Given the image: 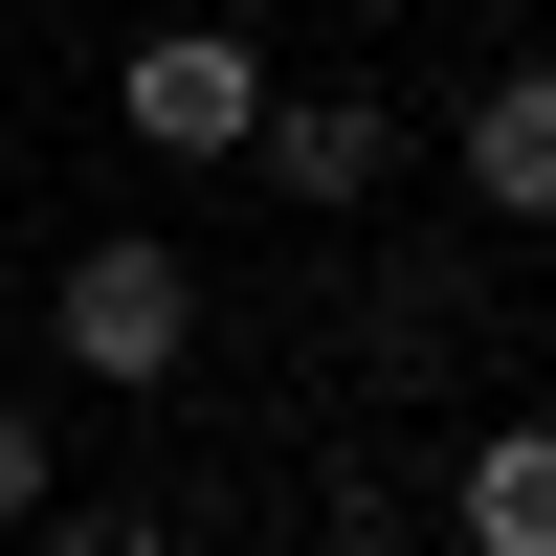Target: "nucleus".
Returning a JSON list of instances; mask_svg holds the SVG:
<instances>
[{"mask_svg":"<svg viewBox=\"0 0 556 556\" xmlns=\"http://www.w3.org/2000/svg\"><path fill=\"white\" fill-rule=\"evenodd\" d=\"M45 334H67V379H178V334H201V267H178V245H89L67 290H45Z\"/></svg>","mask_w":556,"mask_h":556,"instance_id":"1","label":"nucleus"},{"mask_svg":"<svg viewBox=\"0 0 556 556\" xmlns=\"http://www.w3.org/2000/svg\"><path fill=\"white\" fill-rule=\"evenodd\" d=\"M112 112H134V156H245V134H267V67H245L223 23H156Z\"/></svg>","mask_w":556,"mask_h":556,"instance_id":"2","label":"nucleus"},{"mask_svg":"<svg viewBox=\"0 0 556 556\" xmlns=\"http://www.w3.org/2000/svg\"><path fill=\"white\" fill-rule=\"evenodd\" d=\"M445 134H468V201L490 223H556V67H490Z\"/></svg>","mask_w":556,"mask_h":556,"instance_id":"3","label":"nucleus"},{"mask_svg":"<svg viewBox=\"0 0 556 556\" xmlns=\"http://www.w3.org/2000/svg\"><path fill=\"white\" fill-rule=\"evenodd\" d=\"M445 534L468 556H556V424H490L468 468H445Z\"/></svg>","mask_w":556,"mask_h":556,"instance_id":"4","label":"nucleus"},{"mask_svg":"<svg viewBox=\"0 0 556 556\" xmlns=\"http://www.w3.org/2000/svg\"><path fill=\"white\" fill-rule=\"evenodd\" d=\"M245 156L290 178V201H379V156H401V112H356V89H312V112H267Z\"/></svg>","mask_w":556,"mask_h":556,"instance_id":"5","label":"nucleus"},{"mask_svg":"<svg viewBox=\"0 0 556 556\" xmlns=\"http://www.w3.org/2000/svg\"><path fill=\"white\" fill-rule=\"evenodd\" d=\"M23 556H156V513H134V490H45Z\"/></svg>","mask_w":556,"mask_h":556,"instance_id":"6","label":"nucleus"},{"mask_svg":"<svg viewBox=\"0 0 556 556\" xmlns=\"http://www.w3.org/2000/svg\"><path fill=\"white\" fill-rule=\"evenodd\" d=\"M45 490H67V468H45V424H23V401H0V534H23Z\"/></svg>","mask_w":556,"mask_h":556,"instance_id":"7","label":"nucleus"},{"mask_svg":"<svg viewBox=\"0 0 556 556\" xmlns=\"http://www.w3.org/2000/svg\"><path fill=\"white\" fill-rule=\"evenodd\" d=\"M334 556H401V534H334Z\"/></svg>","mask_w":556,"mask_h":556,"instance_id":"8","label":"nucleus"}]
</instances>
